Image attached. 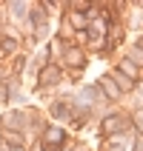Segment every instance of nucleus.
<instances>
[{
	"mask_svg": "<svg viewBox=\"0 0 143 151\" xmlns=\"http://www.w3.org/2000/svg\"><path fill=\"white\" fill-rule=\"evenodd\" d=\"M135 131V123H132V114H123V111H106L100 117V137L109 140V137L118 134H129Z\"/></svg>",
	"mask_w": 143,
	"mask_h": 151,
	"instance_id": "1",
	"label": "nucleus"
},
{
	"mask_svg": "<svg viewBox=\"0 0 143 151\" xmlns=\"http://www.w3.org/2000/svg\"><path fill=\"white\" fill-rule=\"evenodd\" d=\"M94 83H97V88H100V91H103V97H106V100H109V103H120V100H123V97H126V94L120 91L118 80H115V77H112L109 71H106V74H100V77H97V80H94Z\"/></svg>",
	"mask_w": 143,
	"mask_h": 151,
	"instance_id": "2",
	"label": "nucleus"
},
{
	"mask_svg": "<svg viewBox=\"0 0 143 151\" xmlns=\"http://www.w3.org/2000/svg\"><path fill=\"white\" fill-rule=\"evenodd\" d=\"M43 145H46V148H60V145H66V128L60 126V123L46 126L43 128Z\"/></svg>",
	"mask_w": 143,
	"mask_h": 151,
	"instance_id": "3",
	"label": "nucleus"
},
{
	"mask_svg": "<svg viewBox=\"0 0 143 151\" xmlns=\"http://www.w3.org/2000/svg\"><path fill=\"white\" fill-rule=\"evenodd\" d=\"M63 63H66L69 68H75V71H83V66H86V51L69 43L66 51H63Z\"/></svg>",
	"mask_w": 143,
	"mask_h": 151,
	"instance_id": "4",
	"label": "nucleus"
},
{
	"mask_svg": "<svg viewBox=\"0 0 143 151\" xmlns=\"http://www.w3.org/2000/svg\"><path fill=\"white\" fill-rule=\"evenodd\" d=\"M115 68H118L120 74H126L132 83H140V77H143V68H140V66H135L129 57H120L118 63H115Z\"/></svg>",
	"mask_w": 143,
	"mask_h": 151,
	"instance_id": "5",
	"label": "nucleus"
},
{
	"mask_svg": "<svg viewBox=\"0 0 143 151\" xmlns=\"http://www.w3.org/2000/svg\"><path fill=\"white\" fill-rule=\"evenodd\" d=\"M37 80H40V86H57L60 80H63V71H60L54 63H46V66L40 68V77H37Z\"/></svg>",
	"mask_w": 143,
	"mask_h": 151,
	"instance_id": "6",
	"label": "nucleus"
},
{
	"mask_svg": "<svg viewBox=\"0 0 143 151\" xmlns=\"http://www.w3.org/2000/svg\"><path fill=\"white\" fill-rule=\"evenodd\" d=\"M0 123H3L6 131H23V128H26V114H23V111H9Z\"/></svg>",
	"mask_w": 143,
	"mask_h": 151,
	"instance_id": "7",
	"label": "nucleus"
},
{
	"mask_svg": "<svg viewBox=\"0 0 143 151\" xmlns=\"http://www.w3.org/2000/svg\"><path fill=\"white\" fill-rule=\"evenodd\" d=\"M109 74L115 77V80H118V86H120V91H123V94H132V91H135V88H137V86H140V83H132V80H129L126 74H120L118 68H112Z\"/></svg>",
	"mask_w": 143,
	"mask_h": 151,
	"instance_id": "8",
	"label": "nucleus"
},
{
	"mask_svg": "<svg viewBox=\"0 0 143 151\" xmlns=\"http://www.w3.org/2000/svg\"><path fill=\"white\" fill-rule=\"evenodd\" d=\"M32 20L37 23V32H46V12H43V6H32Z\"/></svg>",
	"mask_w": 143,
	"mask_h": 151,
	"instance_id": "9",
	"label": "nucleus"
},
{
	"mask_svg": "<svg viewBox=\"0 0 143 151\" xmlns=\"http://www.w3.org/2000/svg\"><path fill=\"white\" fill-rule=\"evenodd\" d=\"M123 57H129L132 63H135V66H140V68H143V49H137L135 43H132V46L126 49V54H123Z\"/></svg>",
	"mask_w": 143,
	"mask_h": 151,
	"instance_id": "10",
	"label": "nucleus"
},
{
	"mask_svg": "<svg viewBox=\"0 0 143 151\" xmlns=\"http://www.w3.org/2000/svg\"><path fill=\"white\" fill-rule=\"evenodd\" d=\"M6 143L15 145V148H23V134L20 131H6Z\"/></svg>",
	"mask_w": 143,
	"mask_h": 151,
	"instance_id": "11",
	"label": "nucleus"
},
{
	"mask_svg": "<svg viewBox=\"0 0 143 151\" xmlns=\"http://www.w3.org/2000/svg\"><path fill=\"white\" fill-rule=\"evenodd\" d=\"M3 49H6V51H15L17 49V37H3Z\"/></svg>",
	"mask_w": 143,
	"mask_h": 151,
	"instance_id": "12",
	"label": "nucleus"
},
{
	"mask_svg": "<svg viewBox=\"0 0 143 151\" xmlns=\"http://www.w3.org/2000/svg\"><path fill=\"white\" fill-rule=\"evenodd\" d=\"M135 46H137V49H143V32H140V34L135 37Z\"/></svg>",
	"mask_w": 143,
	"mask_h": 151,
	"instance_id": "13",
	"label": "nucleus"
},
{
	"mask_svg": "<svg viewBox=\"0 0 143 151\" xmlns=\"http://www.w3.org/2000/svg\"><path fill=\"white\" fill-rule=\"evenodd\" d=\"M0 100H6V88L3 86H0Z\"/></svg>",
	"mask_w": 143,
	"mask_h": 151,
	"instance_id": "14",
	"label": "nucleus"
}]
</instances>
